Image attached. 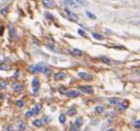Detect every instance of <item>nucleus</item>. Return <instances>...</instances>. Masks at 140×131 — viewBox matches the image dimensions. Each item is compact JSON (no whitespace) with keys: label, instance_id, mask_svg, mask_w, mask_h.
I'll use <instances>...</instances> for the list:
<instances>
[{"label":"nucleus","instance_id":"0eeeda50","mask_svg":"<svg viewBox=\"0 0 140 131\" xmlns=\"http://www.w3.org/2000/svg\"><path fill=\"white\" fill-rule=\"evenodd\" d=\"M64 3H65V5H67V6H69V7H78V3L75 1V0H64Z\"/></svg>","mask_w":140,"mask_h":131},{"label":"nucleus","instance_id":"412c9836","mask_svg":"<svg viewBox=\"0 0 140 131\" xmlns=\"http://www.w3.org/2000/svg\"><path fill=\"white\" fill-rule=\"evenodd\" d=\"M78 4H80V5H83V6H87V5H88V3L86 1V0H75Z\"/></svg>","mask_w":140,"mask_h":131},{"label":"nucleus","instance_id":"c756f323","mask_svg":"<svg viewBox=\"0 0 140 131\" xmlns=\"http://www.w3.org/2000/svg\"><path fill=\"white\" fill-rule=\"evenodd\" d=\"M118 107H119V109H126L127 108V106H125L124 104H119Z\"/></svg>","mask_w":140,"mask_h":131},{"label":"nucleus","instance_id":"1a4fd4ad","mask_svg":"<svg viewBox=\"0 0 140 131\" xmlns=\"http://www.w3.org/2000/svg\"><path fill=\"white\" fill-rule=\"evenodd\" d=\"M66 95L69 98H76V97L80 96V92H78V91H69Z\"/></svg>","mask_w":140,"mask_h":131},{"label":"nucleus","instance_id":"6e6552de","mask_svg":"<svg viewBox=\"0 0 140 131\" xmlns=\"http://www.w3.org/2000/svg\"><path fill=\"white\" fill-rule=\"evenodd\" d=\"M42 2H43L44 6H45L46 8H49V9H53V7L55 6V4H54L53 2H50L49 0H43Z\"/></svg>","mask_w":140,"mask_h":131},{"label":"nucleus","instance_id":"6ab92c4d","mask_svg":"<svg viewBox=\"0 0 140 131\" xmlns=\"http://www.w3.org/2000/svg\"><path fill=\"white\" fill-rule=\"evenodd\" d=\"M92 35H93V37H95V38L98 39V40H103V39H104V37H103L102 35H99V34H96V33H93Z\"/></svg>","mask_w":140,"mask_h":131},{"label":"nucleus","instance_id":"2eb2a0df","mask_svg":"<svg viewBox=\"0 0 140 131\" xmlns=\"http://www.w3.org/2000/svg\"><path fill=\"white\" fill-rule=\"evenodd\" d=\"M72 54L74 55V56H78V57H81L84 53H83V51H81V50H79V49H73L72 50Z\"/></svg>","mask_w":140,"mask_h":131},{"label":"nucleus","instance_id":"423d86ee","mask_svg":"<svg viewBox=\"0 0 140 131\" xmlns=\"http://www.w3.org/2000/svg\"><path fill=\"white\" fill-rule=\"evenodd\" d=\"M80 89H81V91H83V92H85L87 94H92L93 93V89L90 86H82Z\"/></svg>","mask_w":140,"mask_h":131},{"label":"nucleus","instance_id":"f3484780","mask_svg":"<svg viewBox=\"0 0 140 131\" xmlns=\"http://www.w3.org/2000/svg\"><path fill=\"white\" fill-rule=\"evenodd\" d=\"M86 14H87V15L88 16V18H90V19H96L97 18L95 15H93L92 13H90V12H88V11L86 12Z\"/></svg>","mask_w":140,"mask_h":131},{"label":"nucleus","instance_id":"a878e982","mask_svg":"<svg viewBox=\"0 0 140 131\" xmlns=\"http://www.w3.org/2000/svg\"><path fill=\"white\" fill-rule=\"evenodd\" d=\"M134 127H136V128H140V120H138V121H136V122H134Z\"/></svg>","mask_w":140,"mask_h":131},{"label":"nucleus","instance_id":"aec40b11","mask_svg":"<svg viewBox=\"0 0 140 131\" xmlns=\"http://www.w3.org/2000/svg\"><path fill=\"white\" fill-rule=\"evenodd\" d=\"M18 129H19V130H25V129H26V124H25L24 122H20V123L18 124Z\"/></svg>","mask_w":140,"mask_h":131},{"label":"nucleus","instance_id":"4468645a","mask_svg":"<svg viewBox=\"0 0 140 131\" xmlns=\"http://www.w3.org/2000/svg\"><path fill=\"white\" fill-rule=\"evenodd\" d=\"M40 109H41V104H40V103H38V104L35 105V106L33 108V109H32V110H33V112H34V113H35V114H37L39 111H40Z\"/></svg>","mask_w":140,"mask_h":131},{"label":"nucleus","instance_id":"c85d7f7f","mask_svg":"<svg viewBox=\"0 0 140 131\" xmlns=\"http://www.w3.org/2000/svg\"><path fill=\"white\" fill-rule=\"evenodd\" d=\"M0 68H1L2 70H7V68H8V67H7L5 64H0Z\"/></svg>","mask_w":140,"mask_h":131},{"label":"nucleus","instance_id":"cd10ccee","mask_svg":"<svg viewBox=\"0 0 140 131\" xmlns=\"http://www.w3.org/2000/svg\"><path fill=\"white\" fill-rule=\"evenodd\" d=\"M101 59L104 60V62H105V63H108V64L110 63V60L108 58H101Z\"/></svg>","mask_w":140,"mask_h":131},{"label":"nucleus","instance_id":"9b49d317","mask_svg":"<svg viewBox=\"0 0 140 131\" xmlns=\"http://www.w3.org/2000/svg\"><path fill=\"white\" fill-rule=\"evenodd\" d=\"M23 88H24V86H23L22 84H20V83H17V84L14 86V89H15L17 92H21V91L23 90Z\"/></svg>","mask_w":140,"mask_h":131},{"label":"nucleus","instance_id":"20e7f679","mask_svg":"<svg viewBox=\"0 0 140 131\" xmlns=\"http://www.w3.org/2000/svg\"><path fill=\"white\" fill-rule=\"evenodd\" d=\"M64 11H65V13L67 14V15H68V17H69L70 20H72V21H78L79 17L77 16V15H75V14L71 13L69 10H67V9H65Z\"/></svg>","mask_w":140,"mask_h":131},{"label":"nucleus","instance_id":"5701e85b","mask_svg":"<svg viewBox=\"0 0 140 131\" xmlns=\"http://www.w3.org/2000/svg\"><path fill=\"white\" fill-rule=\"evenodd\" d=\"M17 105H18V106H19V107H22V106H24V102H23L22 101L18 100V102H17Z\"/></svg>","mask_w":140,"mask_h":131},{"label":"nucleus","instance_id":"393cba45","mask_svg":"<svg viewBox=\"0 0 140 131\" xmlns=\"http://www.w3.org/2000/svg\"><path fill=\"white\" fill-rule=\"evenodd\" d=\"M7 11H8V10H7V7H4L3 9L1 10V15H5L7 14Z\"/></svg>","mask_w":140,"mask_h":131},{"label":"nucleus","instance_id":"dca6fc26","mask_svg":"<svg viewBox=\"0 0 140 131\" xmlns=\"http://www.w3.org/2000/svg\"><path fill=\"white\" fill-rule=\"evenodd\" d=\"M104 110H105V108H104L103 106H101V105H98V106L95 107V111L99 114L103 113V112H104Z\"/></svg>","mask_w":140,"mask_h":131},{"label":"nucleus","instance_id":"4be33fe9","mask_svg":"<svg viewBox=\"0 0 140 131\" xmlns=\"http://www.w3.org/2000/svg\"><path fill=\"white\" fill-rule=\"evenodd\" d=\"M65 120H66V118H65V115H63V114H61V116L59 117V121H60L61 123H64Z\"/></svg>","mask_w":140,"mask_h":131},{"label":"nucleus","instance_id":"9d476101","mask_svg":"<svg viewBox=\"0 0 140 131\" xmlns=\"http://www.w3.org/2000/svg\"><path fill=\"white\" fill-rule=\"evenodd\" d=\"M64 73H62V72H59V73H57L56 75H55V79L56 80H61V79H64Z\"/></svg>","mask_w":140,"mask_h":131},{"label":"nucleus","instance_id":"7ed1b4c3","mask_svg":"<svg viewBox=\"0 0 140 131\" xmlns=\"http://www.w3.org/2000/svg\"><path fill=\"white\" fill-rule=\"evenodd\" d=\"M82 126V119L81 118H78L74 123L71 125V127H70V130L71 131H75V130H79V128Z\"/></svg>","mask_w":140,"mask_h":131},{"label":"nucleus","instance_id":"ddd939ff","mask_svg":"<svg viewBox=\"0 0 140 131\" xmlns=\"http://www.w3.org/2000/svg\"><path fill=\"white\" fill-rule=\"evenodd\" d=\"M33 124H34V126L35 127H41L42 126V124H43V122L41 120H35L33 122Z\"/></svg>","mask_w":140,"mask_h":131},{"label":"nucleus","instance_id":"b1692460","mask_svg":"<svg viewBox=\"0 0 140 131\" xmlns=\"http://www.w3.org/2000/svg\"><path fill=\"white\" fill-rule=\"evenodd\" d=\"M34 115H35V113L33 112V110H32V109H31L30 111H28V112L26 113L27 117H32V116H34Z\"/></svg>","mask_w":140,"mask_h":131},{"label":"nucleus","instance_id":"f257e3e1","mask_svg":"<svg viewBox=\"0 0 140 131\" xmlns=\"http://www.w3.org/2000/svg\"><path fill=\"white\" fill-rule=\"evenodd\" d=\"M46 70L45 69V65H44L43 63H37V64H35V65H33L31 68H30V71L32 72V73H34V74H38V73H41V72H44V71Z\"/></svg>","mask_w":140,"mask_h":131},{"label":"nucleus","instance_id":"bb28decb","mask_svg":"<svg viewBox=\"0 0 140 131\" xmlns=\"http://www.w3.org/2000/svg\"><path fill=\"white\" fill-rule=\"evenodd\" d=\"M7 86V81H3L1 84H0V89H3Z\"/></svg>","mask_w":140,"mask_h":131},{"label":"nucleus","instance_id":"f8f14e48","mask_svg":"<svg viewBox=\"0 0 140 131\" xmlns=\"http://www.w3.org/2000/svg\"><path fill=\"white\" fill-rule=\"evenodd\" d=\"M108 102H109L110 104L115 105L119 102V99H118V98H110V99L108 100Z\"/></svg>","mask_w":140,"mask_h":131},{"label":"nucleus","instance_id":"f03ea898","mask_svg":"<svg viewBox=\"0 0 140 131\" xmlns=\"http://www.w3.org/2000/svg\"><path fill=\"white\" fill-rule=\"evenodd\" d=\"M32 88H33V93H34V95H36V94L38 93V90H39V80L37 79V78H35V79H33Z\"/></svg>","mask_w":140,"mask_h":131},{"label":"nucleus","instance_id":"39448f33","mask_svg":"<svg viewBox=\"0 0 140 131\" xmlns=\"http://www.w3.org/2000/svg\"><path fill=\"white\" fill-rule=\"evenodd\" d=\"M79 76L81 77V79H85V80H91V79H92L91 75H89L87 72H80Z\"/></svg>","mask_w":140,"mask_h":131},{"label":"nucleus","instance_id":"7c9ffc66","mask_svg":"<svg viewBox=\"0 0 140 131\" xmlns=\"http://www.w3.org/2000/svg\"><path fill=\"white\" fill-rule=\"evenodd\" d=\"M78 32H79V34H80L81 35H82V36H86V34H85V32H83L82 30H79Z\"/></svg>","mask_w":140,"mask_h":131},{"label":"nucleus","instance_id":"a211bd4d","mask_svg":"<svg viewBox=\"0 0 140 131\" xmlns=\"http://www.w3.org/2000/svg\"><path fill=\"white\" fill-rule=\"evenodd\" d=\"M16 35V31H15V28L13 26L10 27V36L11 37H14Z\"/></svg>","mask_w":140,"mask_h":131}]
</instances>
